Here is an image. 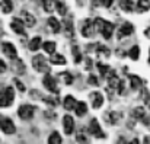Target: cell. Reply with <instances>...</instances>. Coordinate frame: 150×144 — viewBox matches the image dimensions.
Wrapping results in <instances>:
<instances>
[{"instance_id":"30bf717a","label":"cell","mask_w":150,"mask_h":144,"mask_svg":"<svg viewBox=\"0 0 150 144\" xmlns=\"http://www.w3.org/2000/svg\"><path fill=\"white\" fill-rule=\"evenodd\" d=\"M10 28H12V31H13L15 34H18V35H25V23H23L22 19L13 18L12 22H10Z\"/></svg>"},{"instance_id":"b9f144b4","label":"cell","mask_w":150,"mask_h":144,"mask_svg":"<svg viewBox=\"0 0 150 144\" xmlns=\"http://www.w3.org/2000/svg\"><path fill=\"white\" fill-rule=\"evenodd\" d=\"M40 93H41L40 90H31V97H34V99H35V97H37V99H41V95H40Z\"/></svg>"},{"instance_id":"ab89813d","label":"cell","mask_w":150,"mask_h":144,"mask_svg":"<svg viewBox=\"0 0 150 144\" xmlns=\"http://www.w3.org/2000/svg\"><path fill=\"white\" fill-rule=\"evenodd\" d=\"M76 141H77V143H88V138L85 137V134L79 133V134L76 136Z\"/></svg>"},{"instance_id":"f35d334b","label":"cell","mask_w":150,"mask_h":144,"mask_svg":"<svg viewBox=\"0 0 150 144\" xmlns=\"http://www.w3.org/2000/svg\"><path fill=\"white\" fill-rule=\"evenodd\" d=\"M13 82H15V85H16V88H18V89H19L21 92H25V90H26V88H25V85H23V83H22V82H21L19 79H15Z\"/></svg>"},{"instance_id":"d6a6232c","label":"cell","mask_w":150,"mask_h":144,"mask_svg":"<svg viewBox=\"0 0 150 144\" xmlns=\"http://www.w3.org/2000/svg\"><path fill=\"white\" fill-rule=\"evenodd\" d=\"M48 143L50 144H60L61 143V137H60V134L57 133V131H54V133H51L50 137H48Z\"/></svg>"},{"instance_id":"3957f363","label":"cell","mask_w":150,"mask_h":144,"mask_svg":"<svg viewBox=\"0 0 150 144\" xmlns=\"http://www.w3.org/2000/svg\"><path fill=\"white\" fill-rule=\"evenodd\" d=\"M35 106L34 105H29V103H25V105H21L19 106V109H18V115H19V118L21 119H23V121H29V119H32V116H34V114H35Z\"/></svg>"},{"instance_id":"7dc6e473","label":"cell","mask_w":150,"mask_h":144,"mask_svg":"<svg viewBox=\"0 0 150 144\" xmlns=\"http://www.w3.org/2000/svg\"><path fill=\"white\" fill-rule=\"evenodd\" d=\"M144 144H150V137H144V141H143Z\"/></svg>"},{"instance_id":"2e32d148","label":"cell","mask_w":150,"mask_h":144,"mask_svg":"<svg viewBox=\"0 0 150 144\" xmlns=\"http://www.w3.org/2000/svg\"><path fill=\"white\" fill-rule=\"evenodd\" d=\"M22 16H23V23H25V26L32 28V26L37 23V19H35V16H34L32 13H29V12L23 10V12H22Z\"/></svg>"},{"instance_id":"681fc988","label":"cell","mask_w":150,"mask_h":144,"mask_svg":"<svg viewBox=\"0 0 150 144\" xmlns=\"http://www.w3.org/2000/svg\"><path fill=\"white\" fill-rule=\"evenodd\" d=\"M131 144H139V140H137V138H134V140L131 141Z\"/></svg>"},{"instance_id":"4dcf8cb0","label":"cell","mask_w":150,"mask_h":144,"mask_svg":"<svg viewBox=\"0 0 150 144\" xmlns=\"http://www.w3.org/2000/svg\"><path fill=\"white\" fill-rule=\"evenodd\" d=\"M66 85H71L73 83V76L69 73V71H63V73H60V76H58Z\"/></svg>"},{"instance_id":"ee69618b","label":"cell","mask_w":150,"mask_h":144,"mask_svg":"<svg viewBox=\"0 0 150 144\" xmlns=\"http://www.w3.org/2000/svg\"><path fill=\"white\" fill-rule=\"evenodd\" d=\"M92 4H93L95 7H98V6H103V0H92Z\"/></svg>"},{"instance_id":"83f0119b","label":"cell","mask_w":150,"mask_h":144,"mask_svg":"<svg viewBox=\"0 0 150 144\" xmlns=\"http://www.w3.org/2000/svg\"><path fill=\"white\" fill-rule=\"evenodd\" d=\"M28 47H29V49H31V51H37L38 48L41 47V38H40V37L32 38V40L29 41V45H28Z\"/></svg>"},{"instance_id":"9a60e30c","label":"cell","mask_w":150,"mask_h":144,"mask_svg":"<svg viewBox=\"0 0 150 144\" xmlns=\"http://www.w3.org/2000/svg\"><path fill=\"white\" fill-rule=\"evenodd\" d=\"M120 118H121V112H117V111H111L105 115V121L111 125H115L120 121Z\"/></svg>"},{"instance_id":"c3c4849f","label":"cell","mask_w":150,"mask_h":144,"mask_svg":"<svg viewBox=\"0 0 150 144\" xmlns=\"http://www.w3.org/2000/svg\"><path fill=\"white\" fill-rule=\"evenodd\" d=\"M118 143H127V141H125V140H124V138H122V137H121V138H120V140H118Z\"/></svg>"},{"instance_id":"60d3db41","label":"cell","mask_w":150,"mask_h":144,"mask_svg":"<svg viewBox=\"0 0 150 144\" xmlns=\"http://www.w3.org/2000/svg\"><path fill=\"white\" fill-rule=\"evenodd\" d=\"M45 100H47L48 103H51V106H57V105H58V99H57V97H47Z\"/></svg>"},{"instance_id":"8992f818","label":"cell","mask_w":150,"mask_h":144,"mask_svg":"<svg viewBox=\"0 0 150 144\" xmlns=\"http://www.w3.org/2000/svg\"><path fill=\"white\" fill-rule=\"evenodd\" d=\"M0 130H1L4 134H7V136H10V134H15V133H16L15 122H13L10 118L3 116V115H0Z\"/></svg>"},{"instance_id":"836d02e7","label":"cell","mask_w":150,"mask_h":144,"mask_svg":"<svg viewBox=\"0 0 150 144\" xmlns=\"http://www.w3.org/2000/svg\"><path fill=\"white\" fill-rule=\"evenodd\" d=\"M41 3H42V7H44V10L47 13L52 12V9H54V0H41Z\"/></svg>"},{"instance_id":"7c38bea8","label":"cell","mask_w":150,"mask_h":144,"mask_svg":"<svg viewBox=\"0 0 150 144\" xmlns=\"http://www.w3.org/2000/svg\"><path fill=\"white\" fill-rule=\"evenodd\" d=\"M1 51H3V54H4L6 57H9L10 60L18 57V51H16V47H15L12 42H3V44H1Z\"/></svg>"},{"instance_id":"8fae6325","label":"cell","mask_w":150,"mask_h":144,"mask_svg":"<svg viewBox=\"0 0 150 144\" xmlns=\"http://www.w3.org/2000/svg\"><path fill=\"white\" fill-rule=\"evenodd\" d=\"M63 130L66 136H70L74 131V119L70 115H64L63 116Z\"/></svg>"},{"instance_id":"e0dca14e","label":"cell","mask_w":150,"mask_h":144,"mask_svg":"<svg viewBox=\"0 0 150 144\" xmlns=\"http://www.w3.org/2000/svg\"><path fill=\"white\" fill-rule=\"evenodd\" d=\"M76 103H77V100L73 97V96H66L64 97V102H63V106H64V109H67V111H73L74 108H76Z\"/></svg>"},{"instance_id":"7402d4cb","label":"cell","mask_w":150,"mask_h":144,"mask_svg":"<svg viewBox=\"0 0 150 144\" xmlns=\"http://www.w3.org/2000/svg\"><path fill=\"white\" fill-rule=\"evenodd\" d=\"M47 23H48L50 29L52 31V32H54V34H58V32H60L61 26H60V22H58L55 18H52V16H51L50 19H48V22H47Z\"/></svg>"},{"instance_id":"bcb514c9","label":"cell","mask_w":150,"mask_h":144,"mask_svg":"<svg viewBox=\"0 0 150 144\" xmlns=\"http://www.w3.org/2000/svg\"><path fill=\"white\" fill-rule=\"evenodd\" d=\"M144 35H146L147 38H150V28H147V29L144 31Z\"/></svg>"},{"instance_id":"5bb4252c","label":"cell","mask_w":150,"mask_h":144,"mask_svg":"<svg viewBox=\"0 0 150 144\" xmlns=\"http://www.w3.org/2000/svg\"><path fill=\"white\" fill-rule=\"evenodd\" d=\"M91 102H92V106H93L95 109H99L100 106H102V103H103V95H102L100 92L91 93Z\"/></svg>"},{"instance_id":"484cf974","label":"cell","mask_w":150,"mask_h":144,"mask_svg":"<svg viewBox=\"0 0 150 144\" xmlns=\"http://www.w3.org/2000/svg\"><path fill=\"white\" fill-rule=\"evenodd\" d=\"M133 116L136 118V119H143L144 116H146V111H144V108H142V106H137V108H134L133 109Z\"/></svg>"},{"instance_id":"74e56055","label":"cell","mask_w":150,"mask_h":144,"mask_svg":"<svg viewBox=\"0 0 150 144\" xmlns=\"http://www.w3.org/2000/svg\"><path fill=\"white\" fill-rule=\"evenodd\" d=\"M88 83H89V85H93V86H98V85H99V82H98V77H96V76H93V74H91V76H89V79H88Z\"/></svg>"},{"instance_id":"277c9868","label":"cell","mask_w":150,"mask_h":144,"mask_svg":"<svg viewBox=\"0 0 150 144\" xmlns=\"http://www.w3.org/2000/svg\"><path fill=\"white\" fill-rule=\"evenodd\" d=\"M95 31H96V28H95V20H92V19H85V20L80 23V32H82V35H83L85 38L93 37Z\"/></svg>"},{"instance_id":"4316f807","label":"cell","mask_w":150,"mask_h":144,"mask_svg":"<svg viewBox=\"0 0 150 144\" xmlns=\"http://www.w3.org/2000/svg\"><path fill=\"white\" fill-rule=\"evenodd\" d=\"M55 9H57V12H58L61 16H66V13H67V6L64 4L63 0H57V1H55Z\"/></svg>"},{"instance_id":"7a4b0ae2","label":"cell","mask_w":150,"mask_h":144,"mask_svg":"<svg viewBox=\"0 0 150 144\" xmlns=\"http://www.w3.org/2000/svg\"><path fill=\"white\" fill-rule=\"evenodd\" d=\"M13 99H15V90L9 86V88H4L1 92H0V108H7L13 103Z\"/></svg>"},{"instance_id":"cb8c5ba5","label":"cell","mask_w":150,"mask_h":144,"mask_svg":"<svg viewBox=\"0 0 150 144\" xmlns=\"http://www.w3.org/2000/svg\"><path fill=\"white\" fill-rule=\"evenodd\" d=\"M0 9H1V12L3 13H10L12 10H13V3H12V0H3V1H0Z\"/></svg>"},{"instance_id":"8d00e7d4","label":"cell","mask_w":150,"mask_h":144,"mask_svg":"<svg viewBox=\"0 0 150 144\" xmlns=\"http://www.w3.org/2000/svg\"><path fill=\"white\" fill-rule=\"evenodd\" d=\"M142 97H143V100H144V103L147 105L150 108V93L147 92V89H143V93H142Z\"/></svg>"},{"instance_id":"f6af8a7d","label":"cell","mask_w":150,"mask_h":144,"mask_svg":"<svg viewBox=\"0 0 150 144\" xmlns=\"http://www.w3.org/2000/svg\"><path fill=\"white\" fill-rule=\"evenodd\" d=\"M112 3H114V0H103V6L105 7H109Z\"/></svg>"},{"instance_id":"d4e9b609","label":"cell","mask_w":150,"mask_h":144,"mask_svg":"<svg viewBox=\"0 0 150 144\" xmlns=\"http://www.w3.org/2000/svg\"><path fill=\"white\" fill-rule=\"evenodd\" d=\"M51 64H55V66H64L66 64V58L61 55V54H52V57L50 58Z\"/></svg>"},{"instance_id":"9c48e42d","label":"cell","mask_w":150,"mask_h":144,"mask_svg":"<svg viewBox=\"0 0 150 144\" xmlns=\"http://www.w3.org/2000/svg\"><path fill=\"white\" fill-rule=\"evenodd\" d=\"M44 86L47 88V90H50L51 93H54V95H57L58 93V86H57V82H55V79L51 76V74H45V77H44Z\"/></svg>"},{"instance_id":"5b68a950","label":"cell","mask_w":150,"mask_h":144,"mask_svg":"<svg viewBox=\"0 0 150 144\" xmlns=\"http://www.w3.org/2000/svg\"><path fill=\"white\" fill-rule=\"evenodd\" d=\"M32 66L40 73H50V66H48L47 60L44 58V55H35L32 58Z\"/></svg>"},{"instance_id":"603a6c76","label":"cell","mask_w":150,"mask_h":144,"mask_svg":"<svg viewBox=\"0 0 150 144\" xmlns=\"http://www.w3.org/2000/svg\"><path fill=\"white\" fill-rule=\"evenodd\" d=\"M64 35H66V37H73V35H74L71 19H66V20H64Z\"/></svg>"},{"instance_id":"4fadbf2b","label":"cell","mask_w":150,"mask_h":144,"mask_svg":"<svg viewBox=\"0 0 150 144\" xmlns=\"http://www.w3.org/2000/svg\"><path fill=\"white\" fill-rule=\"evenodd\" d=\"M10 61H12V70L16 74H23L25 73V64H23V61L21 58L16 57V58H12Z\"/></svg>"},{"instance_id":"d590c367","label":"cell","mask_w":150,"mask_h":144,"mask_svg":"<svg viewBox=\"0 0 150 144\" xmlns=\"http://www.w3.org/2000/svg\"><path fill=\"white\" fill-rule=\"evenodd\" d=\"M71 51H73V55H74V63H80V61H82V54H80L77 45H73Z\"/></svg>"},{"instance_id":"d6986e66","label":"cell","mask_w":150,"mask_h":144,"mask_svg":"<svg viewBox=\"0 0 150 144\" xmlns=\"http://www.w3.org/2000/svg\"><path fill=\"white\" fill-rule=\"evenodd\" d=\"M120 7H121L124 12L130 13V12L134 10V1H133V0H120Z\"/></svg>"},{"instance_id":"e575fe53","label":"cell","mask_w":150,"mask_h":144,"mask_svg":"<svg viewBox=\"0 0 150 144\" xmlns=\"http://www.w3.org/2000/svg\"><path fill=\"white\" fill-rule=\"evenodd\" d=\"M96 67L99 68V73L103 76V77H105V76L109 73V70H111V67H109V66H105V64H102V63H98V64H96Z\"/></svg>"},{"instance_id":"ac0fdd59","label":"cell","mask_w":150,"mask_h":144,"mask_svg":"<svg viewBox=\"0 0 150 144\" xmlns=\"http://www.w3.org/2000/svg\"><path fill=\"white\" fill-rule=\"evenodd\" d=\"M95 52L98 54V57H99V58H108V57H109V54H111V51H109L108 48L103 47V45H100V44H96V47H95Z\"/></svg>"},{"instance_id":"f1b7e54d","label":"cell","mask_w":150,"mask_h":144,"mask_svg":"<svg viewBox=\"0 0 150 144\" xmlns=\"http://www.w3.org/2000/svg\"><path fill=\"white\" fill-rule=\"evenodd\" d=\"M139 12H147L150 10V0H139L137 1Z\"/></svg>"},{"instance_id":"52a82bcc","label":"cell","mask_w":150,"mask_h":144,"mask_svg":"<svg viewBox=\"0 0 150 144\" xmlns=\"http://www.w3.org/2000/svg\"><path fill=\"white\" fill-rule=\"evenodd\" d=\"M88 131L95 137V138H105V133L102 131V128H100L99 122H98V119H91V122H89V127H88Z\"/></svg>"},{"instance_id":"ba28073f","label":"cell","mask_w":150,"mask_h":144,"mask_svg":"<svg viewBox=\"0 0 150 144\" xmlns=\"http://www.w3.org/2000/svg\"><path fill=\"white\" fill-rule=\"evenodd\" d=\"M133 32H134V26H133V23H130V22H124V23L118 28V31H117V38H118V40H122V38H125V37H130Z\"/></svg>"},{"instance_id":"44dd1931","label":"cell","mask_w":150,"mask_h":144,"mask_svg":"<svg viewBox=\"0 0 150 144\" xmlns=\"http://www.w3.org/2000/svg\"><path fill=\"white\" fill-rule=\"evenodd\" d=\"M74 111H76V115L82 118V116H83V115H86V112H88V105H86L85 102H77V103H76Z\"/></svg>"},{"instance_id":"7bdbcfd3","label":"cell","mask_w":150,"mask_h":144,"mask_svg":"<svg viewBox=\"0 0 150 144\" xmlns=\"http://www.w3.org/2000/svg\"><path fill=\"white\" fill-rule=\"evenodd\" d=\"M7 70V66H6V63L3 61V60H0V73H4Z\"/></svg>"},{"instance_id":"6da1fadb","label":"cell","mask_w":150,"mask_h":144,"mask_svg":"<svg viewBox=\"0 0 150 144\" xmlns=\"http://www.w3.org/2000/svg\"><path fill=\"white\" fill-rule=\"evenodd\" d=\"M95 28L102 34V37H103L105 40H111V37H112V34H114V29H115L114 23H111V22H108V20H103V19H100V18H96V19H95Z\"/></svg>"},{"instance_id":"f907efd6","label":"cell","mask_w":150,"mask_h":144,"mask_svg":"<svg viewBox=\"0 0 150 144\" xmlns=\"http://www.w3.org/2000/svg\"><path fill=\"white\" fill-rule=\"evenodd\" d=\"M149 64H150V49H149Z\"/></svg>"},{"instance_id":"1f68e13d","label":"cell","mask_w":150,"mask_h":144,"mask_svg":"<svg viewBox=\"0 0 150 144\" xmlns=\"http://www.w3.org/2000/svg\"><path fill=\"white\" fill-rule=\"evenodd\" d=\"M128 55H130V58L131 60H139V57H140V47H137V45H134V47H131V49L128 51Z\"/></svg>"},{"instance_id":"816d5d0a","label":"cell","mask_w":150,"mask_h":144,"mask_svg":"<svg viewBox=\"0 0 150 144\" xmlns=\"http://www.w3.org/2000/svg\"><path fill=\"white\" fill-rule=\"evenodd\" d=\"M0 1H3V0H0Z\"/></svg>"},{"instance_id":"ffe728a7","label":"cell","mask_w":150,"mask_h":144,"mask_svg":"<svg viewBox=\"0 0 150 144\" xmlns=\"http://www.w3.org/2000/svg\"><path fill=\"white\" fill-rule=\"evenodd\" d=\"M128 80H130V86H131V89H133V90L140 89V86H142V79H140L139 76L131 74V76H128Z\"/></svg>"},{"instance_id":"f546056e","label":"cell","mask_w":150,"mask_h":144,"mask_svg":"<svg viewBox=\"0 0 150 144\" xmlns=\"http://www.w3.org/2000/svg\"><path fill=\"white\" fill-rule=\"evenodd\" d=\"M42 47H44V51L47 54H54L55 52V42H52V41H45L42 44Z\"/></svg>"}]
</instances>
